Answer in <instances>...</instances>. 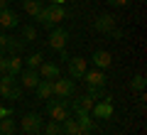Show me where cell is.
Segmentation results:
<instances>
[{
    "instance_id": "cell-1",
    "label": "cell",
    "mask_w": 147,
    "mask_h": 135,
    "mask_svg": "<svg viewBox=\"0 0 147 135\" xmlns=\"http://www.w3.org/2000/svg\"><path fill=\"white\" fill-rule=\"evenodd\" d=\"M64 17H66V10H64V5H57V3H52V5H44L34 20H39V25H44L47 30H54V27H57L59 22L64 20Z\"/></svg>"
},
{
    "instance_id": "cell-2",
    "label": "cell",
    "mask_w": 147,
    "mask_h": 135,
    "mask_svg": "<svg viewBox=\"0 0 147 135\" xmlns=\"http://www.w3.org/2000/svg\"><path fill=\"white\" fill-rule=\"evenodd\" d=\"M17 76H10V74H0V96L3 98H22V86H17L15 81Z\"/></svg>"
},
{
    "instance_id": "cell-3",
    "label": "cell",
    "mask_w": 147,
    "mask_h": 135,
    "mask_svg": "<svg viewBox=\"0 0 147 135\" xmlns=\"http://www.w3.org/2000/svg\"><path fill=\"white\" fill-rule=\"evenodd\" d=\"M66 42H69V32L64 30V27H54V30H49L47 47L52 49V52H61V49H66Z\"/></svg>"
},
{
    "instance_id": "cell-4",
    "label": "cell",
    "mask_w": 147,
    "mask_h": 135,
    "mask_svg": "<svg viewBox=\"0 0 147 135\" xmlns=\"http://www.w3.org/2000/svg\"><path fill=\"white\" fill-rule=\"evenodd\" d=\"M47 115L57 123H61L64 118H69V98H57L47 103Z\"/></svg>"
},
{
    "instance_id": "cell-5",
    "label": "cell",
    "mask_w": 147,
    "mask_h": 135,
    "mask_svg": "<svg viewBox=\"0 0 147 135\" xmlns=\"http://www.w3.org/2000/svg\"><path fill=\"white\" fill-rule=\"evenodd\" d=\"M20 128H22V133H25V135H34V133H42L44 120H42V115H39V113H25V115H22V120H20Z\"/></svg>"
},
{
    "instance_id": "cell-6",
    "label": "cell",
    "mask_w": 147,
    "mask_h": 135,
    "mask_svg": "<svg viewBox=\"0 0 147 135\" xmlns=\"http://www.w3.org/2000/svg\"><path fill=\"white\" fill-rule=\"evenodd\" d=\"M52 91H54L57 98H71L74 91H76V81H74V79H54Z\"/></svg>"
},
{
    "instance_id": "cell-7",
    "label": "cell",
    "mask_w": 147,
    "mask_h": 135,
    "mask_svg": "<svg viewBox=\"0 0 147 135\" xmlns=\"http://www.w3.org/2000/svg\"><path fill=\"white\" fill-rule=\"evenodd\" d=\"M93 30L96 32H103V35H110L115 30V17L108 15V12H100V15L93 17Z\"/></svg>"
},
{
    "instance_id": "cell-8",
    "label": "cell",
    "mask_w": 147,
    "mask_h": 135,
    "mask_svg": "<svg viewBox=\"0 0 147 135\" xmlns=\"http://www.w3.org/2000/svg\"><path fill=\"white\" fill-rule=\"evenodd\" d=\"M66 69H69V79H84L86 74V59L84 57H69L66 59Z\"/></svg>"
},
{
    "instance_id": "cell-9",
    "label": "cell",
    "mask_w": 147,
    "mask_h": 135,
    "mask_svg": "<svg viewBox=\"0 0 147 135\" xmlns=\"http://www.w3.org/2000/svg\"><path fill=\"white\" fill-rule=\"evenodd\" d=\"M93 118H113V98L110 96H105L103 101H98V103H93Z\"/></svg>"
},
{
    "instance_id": "cell-10",
    "label": "cell",
    "mask_w": 147,
    "mask_h": 135,
    "mask_svg": "<svg viewBox=\"0 0 147 135\" xmlns=\"http://www.w3.org/2000/svg\"><path fill=\"white\" fill-rule=\"evenodd\" d=\"M17 76H20L22 88H32V91H34L37 83H39V71H37V69H22Z\"/></svg>"
},
{
    "instance_id": "cell-11",
    "label": "cell",
    "mask_w": 147,
    "mask_h": 135,
    "mask_svg": "<svg viewBox=\"0 0 147 135\" xmlns=\"http://www.w3.org/2000/svg\"><path fill=\"white\" fill-rule=\"evenodd\" d=\"M59 76H61L59 64H54V62H42V64H39V79L54 81V79H59Z\"/></svg>"
},
{
    "instance_id": "cell-12",
    "label": "cell",
    "mask_w": 147,
    "mask_h": 135,
    "mask_svg": "<svg viewBox=\"0 0 147 135\" xmlns=\"http://www.w3.org/2000/svg\"><path fill=\"white\" fill-rule=\"evenodd\" d=\"M20 25V17H17L15 10H10V7H3L0 10V27L3 30H12V27Z\"/></svg>"
},
{
    "instance_id": "cell-13",
    "label": "cell",
    "mask_w": 147,
    "mask_h": 135,
    "mask_svg": "<svg viewBox=\"0 0 147 135\" xmlns=\"http://www.w3.org/2000/svg\"><path fill=\"white\" fill-rule=\"evenodd\" d=\"M84 81L88 83V86H105V74L100 71V69H86V74H84Z\"/></svg>"
},
{
    "instance_id": "cell-14",
    "label": "cell",
    "mask_w": 147,
    "mask_h": 135,
    "mask_svg": "<svg viewBox=\"0 0 147 135\" xmlns=\"http://www.w3.org/2000/svg\"><path fill=\"white\" fill-rule=\"evenodd\" d=\"M69 106H74V113H79V111H88L93 108V98H88V96H79V98L69 101Z\"/></svg>"
},
{
    "instance_id": "cell-15",
    "label": "cell",
    "mask_w": 147,
    "mask_h": 135,
    "mask_svg": "<svg viewBox=\"0 0 147 135\" xmlns=\"http://www.w3.org/2000/svg\"><path fill=\"white\" fill-rule=\"evenodd\" d=\"M110 62H113L110 52H105V49H96V52H93V64H96L98 69H105V66H110Z\"/></svg>"
},
{
    "instance_id": "cell-16",
    "label": "cell",
    "mask_w": 147,
    "mask_h": 135,
    "mask_svg": "<svg viewBox=\"0 0 147 135\" xmlns=\"http://www.w3.org/2000/svg\"><path fill=\"white\" fill-rule=\"evenodd\" d=\"M34 91H37V96H39V98H44V101L54 96V91H52V81H47V79H39V83H37Z\"/></svg>"
},
{
    "instance_id": "cell-17",
    "label": "cell",
    "mask_w": 147,
    "mask_h": 135,
    "mask_svg": "<svg viewBox=\"0 0 147 135\" xmlns=\"http://www.w3.org/2000/svg\"><path fill=\"white\" fill-rule=\"evenodd\" d=\"M20 71H22V59L17 57V54H10V57H7V69H5V74L17 76Z\"/></svg>"
},
{
    "instance_id": "cell-18",
    "label": "cell",
    "mask_w": 147,
    "mask_h": 135,
    "mask_svg": "<svg viewBox=\"0 0 147 135\" xmlns=\"http://www.w3.org/2000/svg\"><path fill=\"white\" fill-rule=\"evenodd\" d=\"M22 7H25V12L27 15H32V17H37L39 15V10H42V0H22Z\"/></svg>"
},
{
    "instance_id": "cell-19",
    "label": "cell",
    "mask_w": 147,
    "mask_h": 135,
    "mask_svg": "<svg viewBox=\"0 0 147 135\" xmlns=\"http://www.w3.org/2000/svg\"><path fill=\"white\" fill-rule=\"evenodd\" d=\"M61 135H79V123H76V118H64L61 120Z\"/></svg>"
},
{
    "instance_id": "cell-20",
    "label": "cell",
    "mask_w": 147,
    "mask_h": 135,
    "mask_svg": "<svg viewBox=\"0 0 147 135\" xmlns=\"http://www.w3.org/2000/svg\"><path fill=\"white\" fill-rule=\"evenodd\" d=\"M0 135H15V118H0Z\"/></svg>"
},
{
    "instance_id": "cell-21",
    "label": "cell",
    "mask_w": 147,
    "mask_h": 135,
    "mask_svg": "<svg viewBox=\"0 0 147 135\" xmlns=\"http://www.w3.org/2000/svg\"><path fill=\"white\" fill-rule=\"evenodd\" d=\"M22 49H25V42H22V39L7 37V47H5V52H10V54H20Z\"/></svg>"
},
{
    "instance_id": "cell-22",
    "label": "cell",
    "mask_w": 147,
    "mask_h": 135,
    "mask_svg": "<svg viewBox=\"0 0 147 135\" xmlns=\"http://www.w3.org/2000/svg\"><path fill=\"white\" fill-rule=\"evenodd\" d=\"M145 86H147V81H145V76H142V74H135V76L130 79V88L132 91H145Z\"/></svg>"
},
{
    "instance_id": "cell-23",
    "label": "cell",
    "mask_w": 147,
    "mask_h": 135,
    "mask_svg": "<svg viewBox=\"0 0 147 135\" xmlns=\"http://www.w3.org/2000/svg\"><path fill=\"white\" fill-rule=\"evenodd\" d=\"M44 135H61V123H57V120H49L47 125L42 128Z\"/></svg>"
},
{
    "instance_id": "cell-24",
    "label": "cell",
    "mask_w": 147,
    "mask_h": 135,
    "mask_svg": "<svg viewBox=\"0 0 147 135\" xmlns=\"http://www.w3.org/2000/svg\"><path fill=\"white\" fill-rule=\"evenodd\" d=\"M37 39V27L34 25H25L22 27V42H34Z\"/></svg>"
},
{
    "instance_id": "cell-25",
    "label": "cell",
    "mask_w": 147,
    "mask_h": 135,
    "mask_svg": "<svg viewBox=\"0 0 147 135\" xmlns=\"http://www.w3.org/2000/svg\"><path fill=\"white\" fill-rule=\"evenodd\" d=\"M44 62V57L39 52H34V54H30L27 57V69H39V64Z\"/></svg>"
},
{
    "instance_id": "cell-26",
    "label": "cell",
    "mask_w": 147,
    "mask_h": 135,
    "mask_svg": "<svg viewBox=\"0 0 147 135\" xmlns=\"http://www.w3.org/2000/svg\"><path fill=\"white\" fill-rule=\"evenodd\" d=\"M86 96H88V98H103V86H88V94H86Z\"/></svg>"
},
{
    "instance_id": "cell-27",
    "label": "cell",
    "mask_w": 147,
    "mask_h": 135,
    "mask_svg": "<svg viewBox=\"0 0 147 135\" xmlns=\"http://www.w3.org/2000/svg\"><path fill=\"white\" fill-rule=\"evenodd\" d=\"M130 0H108V5H113V7H125Z\"/></svg>"
},
{
    "instance_id": "cell-28",
    "label": "cell",
    "mask_w": 147,
    "mask_h": 135,
    "mask_svg": "<svg viewBox=\"0 0 147 135\" xmlns=\"http://www.w3.org/2000/svg\"><path fill=\"white\" fill-rule=\"evenodd\" d=\"M5 69H7V57L0 54V74H5Z\"/></svg>"
},
{
    "instance_id": "cell-29",
    "label": "cell",
    "mask_w": 147,
    "mask_h": 135,
    "mask_svg": "<svg viewBox=\"0 0 147 135\" xmlns=\"http://www.w3.org/2000/svg\"><path fill=\"white\" fill-rule=\"evenodd\" d=\"M5 47H7V35H0V54L5 52Z\"/></svg>"
},
{
    "instance_id": "cell-30",
    "label": "cell",
    "mask_w": 147,
    "mask_h": 135,
    "mask_svg": "<svg viewBox=\"0 0 147 135\" xmlns=\"http://www.w3.org/2000/svg\"><path fill=\"white\" fill-rule=\"evenodd\" d=\"M7 115H12V111L5 108V106H0V118H7Z\"/></svg>"
},
{
    "instance_id": "cell-31",
    "label": "cell",
    "mask_w": 147,
    "mask_h": 135,
    "mask_svg": "<svg viewBox=\"0 0 147 135\" xmlns=\"http://www.w3.org/2000/svg\"><path fill=\"white\" fill-rule=\"evenodd\" d=\"M3 7H7V0H0V10H3Z\"/></svg>"
},
{
    "instance_id": "cell-32",
    "label": "cell",
    "mask_w": 147,
    "mask_h": 135,
    "mask_svg": "<svg viewBox=\"0 0 147 135\" xmlns=\"http://www.w3.org/2000/svg\"><path fill=\"white\" fill-rule=\"evenodd\" d=\"M52 3H57V5H64V0H52Z\"/></svg>"
},
{
    "instance_id": "cell-33",
    "label": "cell",
    "mask_w": 147,
    "mask_h": 135,
    "mask_svg": "<svg viewBox=\"0 0 147 135\" xmlns=\"http://www.w3.org/2000/svg\"><path fill=\"white\" fill-rule=\"evenodd\" d=\"M34 135H44V133H34Z\"/></svg>"
},
{
    "instance_id": "cell-34",
    "label": "cell",
    "mask_w": 147,
    "mask_h": 135,
    "mask_svg": "<svg viewBox=\"0 0 147 135\" xmlns=\"http://www.w3.org/2000/svg\"><path fill=\"white\" fill-rule=\"evenodd\" d=\"M115 135H120V133H115Z\"/></svg>"
}]
</instances>
